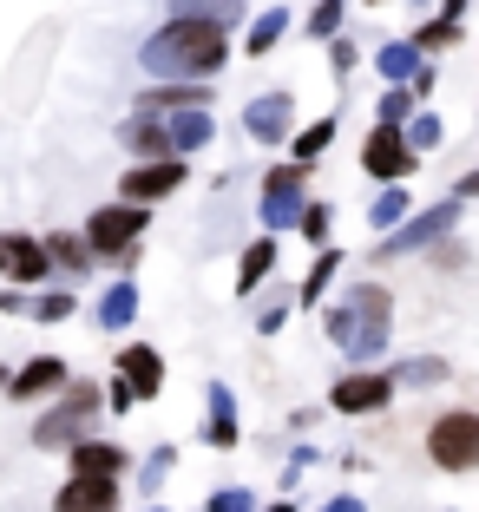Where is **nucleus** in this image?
Returning a JSON list of instances; mask_svg holds the SVG:
<instances>
[{"label":"nucleus","instance_id":"423d86ee","mask_svg":"<svg viewBox=\"0 0 479 512\" xmlns=\"http://www.w3.org/2000/svg\"><path fill=\"white\" fill-rule=\"evenodd\" d=\"M361 165L375 171V178H407V171H414V145H407L401 138V125H375V132H368V145H361Z\"/></svg>","mask_w":479,"mask_h":512},{"label":"nucleus","instance_id":"b1692460","mask_svg":"<svg viewBox=\"0 0 479 512\" xmlns=\"http://www.w3.org/2000/svg\"><path fill=\"white\" fill-rule=\"evenodd\" d=\"M53 256H60L66 270H86V243L79 237H60V230H53V237H46V263H53Z\"/></svg>","mask_w":479,"mask_h":512},{"label":"nucleus","instance_id":"20e7f679","mask_svg":"<svg viewBox=\"0 0 479 512\" xmlns=\"http://www.w3.org/2000/svg\"><path fill=\"white\" fill-rule=\"evenodd\" d=\"M92 407H99V388H92V381H73V388H66V401L53 407L40 427H33V440H40L46 453H53V447H79V427L92 421Z\"/></svg>","mask_w":479,"mask_h":512},{"label":"nucleus","instance_id":"f8f14e48","mask_svg":"<svg viewBox=\"0 0 479 512\" xmlns=\"http://www.w3.org/2000/svg\"><path fill=\"white\" fill-rule=\"evenodd\" d=\"M0 263H7V276L14 283H46V243H33V237H0Z\"/></svg>","mask_w":479,"mask_h":512},{"label":"nucleus","instance_id":"0eeeda50","mask_svg":"<svg viewBox=\"0 0 479 512\" xmlns=\"http://www.w3.org/2000/svg\"><path fill=\"white\" fill-rule=\"evenodd\" d=\"M184 184V165L178 158H165V165H138V171H125V204H138L145 211L151 197H171Z\"/></svg>","mask_w":479,"mask_h":512},{"label":"nucleus","instance_id":"6ab92c4d","mask_svg":"<svg viewBox=\"0 0 479 512\" xmlns=\"http://www.w3.org/2000/svg\"><path fill=\"white\" fill-rule=\"evenodd\" d=\"M178 20H210V27H224V20H237V0H178Z\"/></svg>","mask_w":479,"mask_h":512},{"label":"nucleus","instance_id":"39448f33","mask_svg":"<svg viewBox=\"0 0 479 512\" xmlns=\"http://www.w3.org/2000/svg\"><path fill=\"white\" fill-rule=\"evenodd\" d=\"M145 224L151 217L138 211V204H112V211H92V224H86V243L99 256H125L138 237H145Z\"/></svg>","mask_w":479,"mask_h":512},{"label":"nucleus","instance_id":"7ed1b4c3","mask_svg":"<svg viewBox=\"0 0 479 512\" xmlns=\"http://www.w3.org/2000/svg\"><path fill=\"white\" fill-rule=\"evenodd\" d=\"M427 453H434L440 473H473L479 467V414L460 407V414H440L427 427Z\"/></svg>","mask_w":479,"mask_h":512},{"label":"nucleus","instance_id":"aec40b11","mask_svg":"<svg viewBox=\"0 0 479 512\" xmlns=\"http://www.w3.org/2000/svg\"><path fill=\"white\" fill-rule=\"evenodd\" d=\"M210 407H217V421H210V447H237V421H230V394L224 388H210Z\"/></svg>","mask_w":479,"mask_h":512},{"label":"nucleus","instance_id":"412c9836","mask_svg":"<svg viewBox=\"0 0 479 512\" xmlns=\"http://www.w3.org/2000/svg\"><path fill=\"white\" fill-rule=\"evenodd\" d=\"M335 145V119H315L309 132H296V158L309 165V158H322V151Z\"/></svg>","mask_w":479,"mask_h":512},{"label":"nucleus","instance_id":"cd10ccee","mask_svg":"<svg viewBox=\"0 0 479 512\" xmlns=\"http://www.w3.org/2000/svg\"><path fill=\"white\" fill-rule=\"evenodd\" d=\"M335 27H342V0H322V7L309 14V33H315V40H329Z\"/></svg>","mask_w":479,"mask_h":512},{"label":"nucleus","instance_id":"7c9ffc66","mask_svg":"<svg viewBox=\"0 0 479 512\" xmlns=\"http://www.w3.org/2000/svg\"><path fill=\"white\" fill-rule=\"evenodd\" d=\"M401 211H407V191H388V197L375 204V211H368V224H375V230H388V224H394Z\"/></svg>","mask_w":479,"mask_h":512},{"label":"nucleus","instance_id":"c85d7f7f","mask_svg":"<svg viewBox=\"0 0 479 512\" xmlns=\"http://www.w3.org/2000/svg\"><path fill=\"white\" fill-rule=\"evenodd\" d=\"M414 60H420L414 46H388V53H381V73H388V79H407V73H414Z\"/></svg>","mask_w":479,"mask_h":512},{"label":"nucleus","instance_id":"79ce46f5","mask_svg":"<svg viewBox=\"0 0 479 512\" xmlns=\"http://www.w3.org/2000/svg\"><path fill=\"white\" fill-rule=\"evenodd\" d=\"M0 381H7V375H0Z\"/></svg>","mask_w":479,"mask_h":512},{"label":"nucleus","instance_id":"9d476101","mask_svg":"<svg viewBox=\"0 0 479 512\" xmlns=\"http://www.w3.org/2000/svg\"><path fill=\"white\" fill-rule=\"evenodd\" d=\"M296 197H302V165H276L263 178V217L270 224H289L296 217Z\"/></svg>","mask_w":479,"mask_h":512},{"label":"nucleus","instance_id":"a878e982","mask_svg":"<svg viewBox=\"0 0 479 512\" xmlns=\"http://www.w3.org/2000/svg\"><path fill=\"white\" fill-rule=\"evenodd\" d=\"M204 138H210V119H197V112H184V125L171 132V145H178V151H197Z\"/></svg>","mask_w":479,"mask_h":512},{"label":"nucleus","instance_id":"e433bc0d","mask_svg":"<svg viewBox=\"0 0 479 512\" xmlns=\"http://www.w3.org/2000/svg\"><path fill=\"white\" fill-rule=\"evenodd\" d=\"M460 197H479V171H473V178H460Z\"/></svg>","mask_w":479,"mask_h":512},{"label":"nucleus","instance_id":"72a5a7b5","mask_svg":"<svg viewBox=\"0 0 479 512\" xmlns=\"http://www.w3.org/2000/svg\"><path fill=\"white\" fill-rule=\"evenodd\" d=\"M204 512H250V493H217Z\"/></svg>","mask_w":479,"mask_h":512},{"label":"nucleus","instance_id":"a19ab883","mask_svg":"<svg viewBox=\"0 0 479 512\" xmlns=\"http://www.w3.org/2000/svg\"><path fill=\"white\" fill-rule=\"evenodd\" d=\"M0 270H7V263H0Z\"/></svg>","mask_w":479,"mask_h":512},{"label":"nucleus","instance_id":"a211bd4d","mask_svg":"<svg viewBox=\"0 0 479 512\" xmlns=\"http://www.w3.org/2000/svg\"><path fill=\"white\" fill-rule=\"evenodd\" d=\"M270 270H276V243L263 237V243H250V250H243V276H237V289H243V296H250V289L263 283V276H270Z\"/></svg>","mask_w":479,"mask_h":512},{"label":"nucleus","instance_id":"5701e85b","mask_svg":"<svg viewBox=\"0 0 479 512\" xmlns=\"http://www.w3.org/2000/svg\"><path fill=\"white\" fill-rule=\"evenodd\" d=\"M132 309H138V296H132V283H119L112 289V296L99 302V322H112V329H119V322H132Z\"/></svg>","mask_w":479,"mask_h":512},{"label":"nucleus","instance_id":"58836bf2","mask_svg":"<svg viewBox=\"0 0 479 512\" xmlns=\"http://www.w3.org/2000/svg\"><path fill=\"white\" fill-rule=\"evenodd\" d=\"M329 512H361V499H335V506Z\"/></svg>","mask_w":479,"mask_h":512},{"label":"nucleus","instance_id":"f257e3e1","mask_svg":"<svg viewBox=\"0 0 479 512\" xmlns=\"http://www.w3.org/2000/svg\"><path fill=\"white\" fill-rule=\"evenodd\" d=\"M224 60H230L224 27H210V20H171L165 33H151V40H145V66L158 79H165V73L204 79V73H217Z\"/></svg>","mask_w":479,"mask_h":512},{"label":"nucleus","instance_id":"f704fd0d","mask_svg":"<svg viewBox=\"0 0 479 512\" xmlns=\"http://www.w3.org/2000/svg\"><path fill=\"white\" fill-rule=\"evenodd\" d=\"M401 119H407V92H394L388 106H381V125H401Z\"/></svg>","mask_w":479,"mask_h":512},{"label":"nucleus","instance_id":"6e6552de","mask_svg":"<svg viewBox=\"0 0 479 512\" xmlns=\"http://www.w3.org/2000/svg\"><path fill=\"white\" fill-rule=\"evenodd\" d=\"M53 512H119V480H66Z\"/></svg>","mask_w":479,"mask_h":512},{"label":"nucleus","instance_id":"2eb2a0df","mask_svg":"<svg viewBox=\"0 0 479 512\" xmlns=\"http://www.w3.org/2000/svg\"><path fill=\"white\" fill-rule=\"evenodd\" d=\"M125 145H132L145 165H165L171 151H178V145H171V132H165V125H151V119H132V125H125Z\"/></svg>","mask_w":479,"mask_h":512},{"label":"nucleus","instance_id":"c9c22d12","mask_svg":"<svg viewBox=\"0 0 479 512\" xmlns=\"http://www.w3.org/2000/svg\"><path fill=\"white\" fill-rule=\"evenodd\" d=\"M414 145H420V151L440 145V125H434V119H420V125H414Z\"/></svg>","mask_w":479,"mask_h":512},{"label":"nucleus","instance_id":"4be33fe9","mask_svg":"<svg viewBox=\"0 0 479 512\" xmlns=\"http://www.w3.org/2000/svg\"><path fill=\"white\" fill-rule=\"evenodd\" d=\"M394 381H401V388H440V381H447V362H434V355H427V362H407Z\"/></svg>","mask_w":479,"mask_h":512},{"label":"nucleus","instance_id":"ea45409f","mask_svg":"<svg viewBox=\"0 0 479 512\" xmlns=\"http://www.w3.org/2000/svg\"><path fill=\"white\" fill-rule=\"evenodd\" d=\"M270 512H296V506H270Z\"/></svg>","mask_w":479,"mask_h":512},{"label":"nucleus","instance_id":"bb28decb","mask_svg":"<svg viewBox=\"0 0 479 512\" xmlns=\"http://www.w3.org/2000/svg\"><path fill=\"white\" fill-rule=\"evenodd\" d=\"M453 40H460V27H453V20H434V27H420L414 53H434V46H453Z\"/></svg>","mask_w":479,"mask_h":512},{"label":"nucleus","instance_id":"4468645a","mask_svg":"<svg viewBox=\"0 0 479 512\" xmlns=\"http://www.w3.org/2000/svg\"><path fill=\"white\" fill-rule=\"evenodd\" d=\"M119 368H125V388H132V394H158V388H165V362H158L151 348H125Z\"/></svg>","mask_w":479,"mask_h":512},{"label":"nucleus","instance_id":"c756f323","mask_svg":"<svg viewBox=\"0 0 479 512\" xmlns=\"http://www.w3.org/2000/svg\"><path fill=\"white\" fill-rule=\"evenodd\" d=\"M296 230H302L309 243H322V237H329V204H309V211L296 217Z\"/></svg>","mask_w":479,"mask_h":512},{"label":"nucleus","instance_id":"2f4dec72","mask_svg":"<svg viewBox=\"0 0 479 512\" xmlns=\"http://www.w3.org/2000/svg\"><path fill=\"white\" fill-rule=\"evenodd\" d=\"M335 263H342V256H322V263H315V270H309V283H302V302H315V296H322V289H329Z\"/></svg>","mask_w":479,"mask_h":512},{"label":"nucleus","instance_id":"dca6fc26","mask_svg":"<svg viewBox=\"0 0 479 512\" xmlns=\"http://www.w3.org/2000/svg\"><path fill=\"white\" fill-rule=\"evenodd\" d=\"M289 132V99L270 92V99H256L250 106V138H283Z\"/></svg>","mask_w":479,"mask_h":512},{"label":"nucleus","instance_id":"4c0bfd02","mask_svg":"<svg viewBox=\"0 0 479 512\" xmlns=\"http://www.w3.org/2000/svg\"><path fill=\"white\" fill-rule=\"evenodd\" d=\"M440 7H447V20H460V14H466V0H440Z\"/></svg>","mask_w":479,"mask_h":512},{"label":"nucleus","instance_id":"ddd939ff","mask_svg":"<svg viewBox=\"0 0 479 512\" xmlns=\"http://www.w3.org/2000/svg\"><path fill=\"white\" fill-rule=\"evenodd\" d=\"M60 388H66V362H53V355L27 362L14 381H7V394H14V401H40V394H60Z\"/></svg>","mask_w":479,"mask_h":512},{"label":"nucleus","instance_id":"393cba45","mask_svg":"<svg viewBox=\"0 0 479 512\" xmlns=\"http://www.w3.org/2000/svg\"><path fill=\"white\" fill-rule=\"evenodd\" d=\"M276 40H283V14H263V20H256V27H250V53H256V60H263V53H270Z\"/></svg>","mask_w":479,"mask_h":512},{"label":"nucleus","instance_id":"f3484780","mask_svg":"<svg viewBox=\"0 0 479 512\" xmlns=\"http://www.w3.org/2000/svg\"><path fill=\"white\" fill-rule=\"evenodd\" d=\"M204 106V86H158L138 99V112H197Z\"/></svg>","mask_w":479,"mask_h":512},{"label":"nucleus","instance_id":"473e14b6","mask_svg":"<svg viewBox=\"0 0 479 512\" xmlns=\"http://www.w3.org/2000/svg\"><path fill=\"white\" fill-rule=\"evenodd\" d=\"M33 316H40V322H60V316H73V296H40V302H33Z\"/></svg>","mask_w":479,"mask_h":512},{"label":"nucleus","instance_id":"1a4fd4ad","mask_svg":"<svg viewBox=\"0 0 479 512\" xmlns=\"http://www.w3.org/2000/svg\"><path fill=\"white\" fill-rule=\"evenodd\" d=\"M388 394H394V381L388 375H348L342 388L329 394L342 414H375V407H388Z\"/></svg>","mask_w":479,"mask_h":512},{"label":"nucleus","instance_id":"9b49d317","mask_svg":"<svg viewBox=\"0 0 479 512\" xmlns=\"http://www.w3.org/2000/svg\"><path fill=\"white\" fill-rule=\"evenodd\" d=\"M125 473V447L112 440H79L73 447V480H119Z\"/></svg>","mask_w":479,"mask_h":512},{"label":"nucleus","instance_id":"f03ea898","mask_svg":"<svg viewBox=\"0 0 479 512\" xmlns=\"http://www.w3.org/2000/svg\"><path fill=\"white\" fill-rule=\"evenodd\" d=\"M329 335L348 348V355H375V348L388 342V289L361 283L355 296H348V309L329 316Z\"/></svg>","mask_w":479,"mask_h":512}]
</instances>
